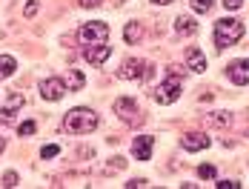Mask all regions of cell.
<instances>
[{
	"label": "cell",
	"instance_id": "6da1fadb",
	"mask_svg": "<svg viewBox=\"0 0 249 189\" xmlns=\"http://www.w3.org/2000/svg\"><path fill=\"white\" fill-rule=\"evenodd\" d=\"M95 126H98V115H95L92 109H83V106L72 109V112L63 118V129L72 132V135H89Z\"/></svg>",
	"mask_w": 249,
	"mask_h": 189
},
{
	"label": "cell",
	"instance_id": "7a4b0ae2",
	"mask_svg": "<svg viewBox=\"0 0 249 189\" xmlns=\"http://www.w3.org/2000/svg\"><path fill=\"white\" fill-rule=\"evenodd\" d=\"M180 83H183V75L178 72V66H169V72H166V80L163 83H158V89H155V100L158 103H163V106H169V103H175L178 97H180Z\"/></svg>",
	"mask_w": 249,
	"mask_h": 189
},
{
	"label": "cell",
	"instance_id": "3957f363",
	"mask_svg": "<svg viewBox=\"0 0 249 189\" xmlns=\"http://www.w3.org/2000/svg\"><path fill=\"white\" fill-rule=\"evenodd\" d=\"M244 38V23L241 20H232V18H224L215 23V46L218 49H226L232 43H238Z\"/></svg>",
	"mask_w": 249,
	"mask_h": 189
},
{
	"label": "cell",
	"instance_id": "277c9868",
	"mask_svg": "<svg viewBox=\"0 0 249 189\" xmlns=\"http://www.w3.org/2000/svg\"><path fill=\"white\" fill-rule=\"evenodd\" d=\"M77 38H80V46L83 49L106 46V43H109V26L103 23V20H92V23L80 26Z\"/></svg>",
	"mask_w": 249,
	"mask_h": 189
},
{
	"label": "cell",
	"instance_id": "5b68a950",
	"mask_svg": "<svg viewBox=\"0 0 249 189\" xmlns=\"http://www.w3.org/2000/svg\"><path fill=\"white\" fill-rule=\"evenodd\" d=\"M118 75L124 80H146V77H152V66L146 60H141V57H129V60H124V66L118 69Z\"/></svg>",
	"mask_w": 249,
	"mask_h": 189
},
{
	"label": "cell",
	"instance_id": "8992f818",
	"mask_svg": "<svg viewBox=\"0 0 249 189\" xmlns=\"http://www.w3.org/2000/svg\"><path fill=\"white\" fill-rule=\"evenodd\" d=\"M115 115H121L124 123H135L138 120V103L132 97H118L115 100Z\"/></svg>",
	"mask_w": 249,
	"mask_h": 189
},
{
	"label": "cell",
	"instance_id": "52a82bcc",
	"mask_svg": "<svg viewBox=\"0 0 249 189\" xmlns=\"http://www.w3.org/2000/svg\"><path fill=\"white\" fill-rule=\"evenodd\" d=\"M63 92H69V89H66V83L57 80V77H49V80L40 83V97H43V100H60Z\"/></svg>",
	"mask_w": 249,
	"mask_h": 189
},
{
	"label": "cell",
	"instance_id": "ba28073f",
	"mask_svg": "<svg viewBox=\"0 0 249 189\" xmlns=\"http://www.w3.org/2000/svg\"><path fill=\"white\" fill-rule=\"evenodd\" d=\"M226 75H229V80L238 83V86L249 83V60H235V63H229Z\"/></svg>",
	"mask_w": 249,
	"mask_h": 189
},
{
	"label": "cell",
	"instance_id": "9c48e42d",
	"mask_svg": "<svg viewBox=\"0 0 249 189\" xmlns=\"http://www.w3.org/2000/svg\"><path fill=\"white\" fill-rule=\"evenodd\" d=\"M180 146H183L186 152H200V149L209 146V138H206L203 132H186V135L180 138Z\"/></svg>",
	"mask_w": 249,
	"mask_h": 189
},
{
	"label": "cell",
	"instance_id": "30bf717a",
	"mask_svg": "<svg viewBox=\"0 0 249 189\" xmlns=\"http://www.w3.org/2000/svg\"><path fill=\"white\" fill-rule=\"evenodd\" d=\"M152 146H155V138L152 135H141V138H135V143H132V152H135L138 161H149Z\"/></svg>",
	"mask_w": 249,
	"mask_h": 189
},
{
	"label": "cell",
	"instance_id": "8fae6325",
	"mask_svg": "<svg viewBox=\"0 0 249 189\" xmlns=\"http://www.w3.org/2000/svg\"><path fill=\"white\" fill-rule=\"evenodd\" d=\"M23 106V94H15L12 97V103L6 106V109H0V126H6V123H15V115H18V109Z\"/></svg>",
	"mask_w": 249,
	"mask_h": 189
},
{
	"label": "cell",
	"instance_id": "7c38bea8",
	"mask_svg": "<svg viewBox=\"0 0 249 189\" xmlns=\"http://www.w3.org/2000/svg\"><path fill=\"white\" fill-rule=\"evenodd\" d=\"M109 55H112V46H109V43H106V46H95V49H83V57H86L89 63H95V66L106 63Z\"/></svg>",
	"mask_w": 249,
	"mask_h": 189
},
{
	"label": "cell",
	"instance_id": "4fadbf2b",
	"mask_svg": "<svg viewBox=\"0 0 249 189\" xmlns=\"http://www.w3.org/2000/svg\"><path fill=\"white\" fill-rule=\"evenodd\" d=\"M186 66H189L192 72H203L206 69V57H203L200 49H195V46L186 49Z\"/></svg>",
	"mask_w": 249,
	"mask_h": 189
},
{
	"label": "cell",
	"instance_id": "5bb4252c",
	"mask_svg": "<svg viewBox=\"0 0 249 189\" xmlns=\"http://www.w3.org/2000/svg\"><path fill=\"white\" fill-rule=\"evenodd\" d=\"M175 32H178V35H183V38L195 35V32H198V23H195V18H178V20H175Z\"/></svg>",
	"mask_w": 249,
	"mask_h": 189
},
{
	"label": "cell",
	"instance_id": "9a60e30c",
	"mask_svg": "<svg viewBox=\"0 0 249 189\" xmlns=\"http://www.w3.org/2000/svg\"><path fill=\"white\" fill-rule=\"evenodd\" d=\"M63 83H66V89H72V92H77V89H83V83H86V77H83L80 72L69 69V72H66V77H63Z\"/></svg>",
	"mask_w": 249,
	"mask_h": 189
},
{
	"label": "cell",
	"instance_id": "2e32d148",
	"mask_svg": "<svg viewBox=\"0 0 249 189\" xmlns=\"http://www.w3.org/2000/svg\"><path fill=\"white\" fill-rule=\"evenodd\" d=\"M15 69H18V60H15L12 55H0V80H3V77H12Z\"/></svg>",
	"mask_w": 249,
	"mask_h": 189
},
{
	"label": "cell",
	"instance_id": "e0dca14e",
	"mask_svg": "<svg viewBox=\"0 0 249 189\" xmlns=\"http://www.w3.org/2000/svg\"><path fill=\"white\" fill-rule=\"evenodd\" d=\"M124 38H126V43H138V40L143 38V29H141V23H126Z\"/></svg>",
	"mask_w": 249,
	"mask_h": 189
},
{
	"label": "cell",
	"instance_id": "ac0fdd59",
	"mask_svg": "<svg viewBox=\"0 0 249 189\" xmlns=\"http://www.w3.org/2000/svg\"><path fill=\"white\" fill-rule=\"evenodd\" d=\"M206 123H212V126H229L232 118L226 112H212V115H206Z\"/></svg>",
	"mask_w": 249,
	"mask_h": 189
},
{
	"label": "cell",
	"instance_id": "d6986e66",
	"mask_svg": "<svg viewBox=\"0 0 249 189\" xmlns=\"http://www.w3.org/2000/svg\"><path fill=\"white\" fill-rule=\"evenodd\" d=\"M192 9L200 12V15H206V12L212 9V0H192Z\"/></svg>",
	"mask_w": 249,
	"mask_h": 189
},
{
	"label": "cell",
	"instance_id": "ffe728a7",
	"mask_svg": "<svg viewBox=\"0 0 249 189\" xmlns=\"http://www.w3.org/2000/svg\"><path fill=\"white\" fill-rule=\"evenodd\" d=\"M198 175H200V178H206V181H209V178H215V166H209V164L198 166Z\"/></svg>",
	"mask_w": 249,
	"mask_h": 189
},
{
	"label": "cell",
	"instance_id": "44dd1931",
	"mask_svg": "<svg viewBox=\"0 0 249 189\" xmlns=\"http://www.w3.org/2000/svg\"><path fill=\"white\" fill-rule=\"evenodd\" d=\"M35 129H37V123H35V120H26V123H20V135H35Z\"/></svg>",
	"mask_w": 249,
	"mask_h": 189
},
{
	"label": "cell",
	"instance_id": "7402d4cb",
	"mask_svg": "<svg viewBox=\"0 0 249 189\" xmlns=\"http://www.w3.org/2000/svg\"><path fill=\"white\" fill-rule=\"evenodd\" d=\"M3 187H18V172H6L3 175Z\"/></svg>",
	"mask_w": 249,
	"mask_h": 189
},
{
	"label": "cell",
	"instance_id": "603a6c76",
	"mask_svg": "<svg viewBox=\"0 0 249 189\" xmlns=\"http://www.w3.org/2000/svg\"><path fill=\"white\" fill-rule=\"evenodd\" d=\"M57 152H60V146H54V143H49V146H43V152H40V155H43V158H54Z\"/></svg>",
	"mask_w": 249,
	"mask_h": 189
},
{
	"label": "cell",
	"instance_id": "cb8c5ba5",
	"mask_svg": "<svg viewBox=\"0 0 249 189\" xmlns=\"http://www.w3.org/2000/svg\"><path fill=\"white\" fill-rule=\"evenodd\" d=\"M35 12H37V0H29V3H26V9H23V15H26V18H32Z\"/></svg>",
	"mask_w": 249,
	"mask_h": 189
},
{
	"label": "cell",
	"instance_id": "d4e9b609",
	"mask_svg": "<svg viewBox=\"0 0 249 189\" xmlns=\"http://www.w3.org/2000/svg\"><path fill=\"white\" fill-rule=\"evenodd\" d=\"M221 3H224L226 9H232V12H235V9H241V6H244V0H221Z\"/></svg>",
	"mask_w": 249,
	"mask_h": 189
},
{
	"label": "cell",
	"instance_id": "484cf974",
	"mask_svg": "<svg viewBox=\"0 0 249 189\" xmlns=\"http://www.w3.org/2000/svg\"><path fill=\"white\" fill-rule=\"evenodd\" d=\"M215 187L218 189H238L241 184H238V181H221V184H215Z\"/></svg>",
	"mask_w": 249,
	"mask_h": 189
},
{
	"label": "cell",
	"instance_id": "4316f807",
	"mask_svg": "<svg viewBox=\"0 0 249 189\" xmlns=\"http://www.w3.org/2000/svg\"><path fill=\"white\" fill-rule=\"evenodd\" d=\"M77 3H80L83 9H95V6H100V3H103V0H77Z\"/></svg>",
	"mask_w": 249,
	"mask_h": 189
},
{
	"label": "cell",
	"instance_id": "83f0119b",
	"mask_svg": "<svg viewBox=\"0 0 249 189\" xmlns=\"http://www.w3.org/2000/svg\"><path fill=\"white\" fill-rule=\"evenodd\" d=\"M126 187H129V189H135V187H146V181H143V178H138V181H129Z\"/></svg>",
	"mask_w": 249,
	"mask_h": 189
},
{
	"label": "cell",
	"instance_id": "f1b7e54d",
	"mask_svg": "<svg viewBox=\"0 0 249 189\" xmlns=\"http://www.w3.org/2000/svg\"><path fill=\"white\" fill-rule=\"evenodd\" d=\"M152 3H172V0H152Z\"/></svg>",
	"mask_w": 249,
	"mask_h": 189
},
{
	"label": "cell",
	"instance_id": "f546056e",
	"mask_svg": "<svg viewBox=\"0 0 249 189\" xmlns=\"http://www.w3.org/2000/svg\"><path fill=\"white\" fill-rule=\"evenodd\" d=\"M3 146H6V143H3V138H0V152H3Z\"/></svg>",
	"mask_w": 249,
	"mask_h": 189
}]
</instances>
